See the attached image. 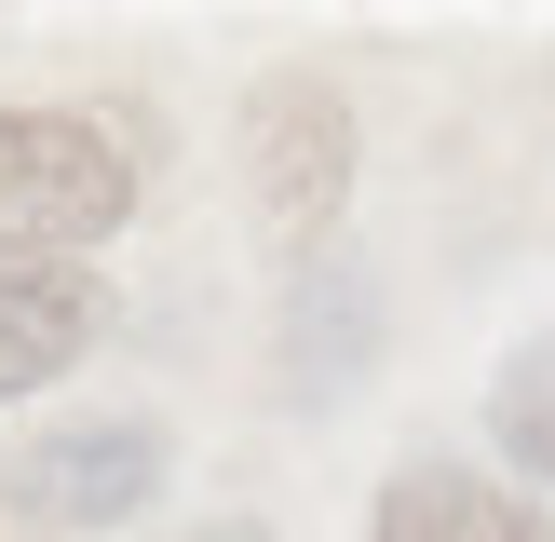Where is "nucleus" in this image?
I'll list each match as a JSON object with an SVG mask.
<instances>
[{
  "instance_id": "nucleus-1",
  "label": "nucleus",
  "mask_w": 555,
  "mask_h": 542,
  "mask_svg": "<svg viewBox=\"0 0 555 542\" xmlns=\"http://www.w3.org/2000/svg\"><path fill=\"white\" fill-rule=\"evenodd\" d=\"M135 204V163L81 108H0V271L14 258H81Z\"/></svg>"
},
{
  "instance_id": "nucleus-2",
  "label": "nucleus",
  "mask_w": 555,
  "mask_h": 542,
  "mask_svg": "<svg viewBox=\"0 0 555 542\" xmlns=\"http://www.w3.org/2000/svg\"><path fill=\"white\" fill-rule=\"evenodd\" d=\"M244 177H258L271 231H325L352 190V108L325 95V81H271L258 108H244Z\"/></svg>"
},
{
  "instance_id": "nucleus-3",
  "label": "nucleus",
  "mask_w": 555,
  "mask_h": 542,
  "mask_svg": "<svg viewBox=\"0 0 555 542\" xmlns=\"http://www.w3.org/2000/svg\"><path fill=\"white\" fill-rule=\"evenodd\" d=\"M150 488H163V434H150V421H81V434H54V448H27L14 502L95 529V515H135Z\"/></svg>"
},
{
  "instance_id": "nucleus-4",
  "label": "nucleus",
  "mask_w": 555,
  "mask_h": 542,
  "mask_svg": "<svg viewBox=\"0 0 555 542\" xmlns=\"http://www.w3.org/2000/svg\"><path fill=\"white\" fill-rule=\"evenodd\" d=\"M95 325H108V298L81 285L68 258H14L0 271V406L41 393V379H68L81 352H95Z\"/></svg>"
},
{
  "instance_id": "nucleus-5",
  "label": "nucleus",
  "mask_w": 555,
  "mask_h": 542,
  "mask_svg": "<svg viewBox=\"0 0 555 542\" xmlns=\"http://www.w3.org/2000/svg\"><path fill=\"white\" fill-rule=\"evenodd\" d=\"M379 529H393V542H434V529H461V542H529V502L488 488V475H393V488H379Z\"/></svg>"
},
{
  "instance_id": "nucleus-6",
  "label": "nucleus",
  "mask_w": 555,
  "mask_h": 542,
  "mask_svg": "<svg viewBox=\"0 0 555 542\" xmlns=\"http://www.w3.org/2000/svg\"><path fill=\"white\" fill-rule=\"evenodd\" d=\"M502 448H515V461H529V475L555 488V339L502 366Z\"/></svg>"
}]
</instances>
